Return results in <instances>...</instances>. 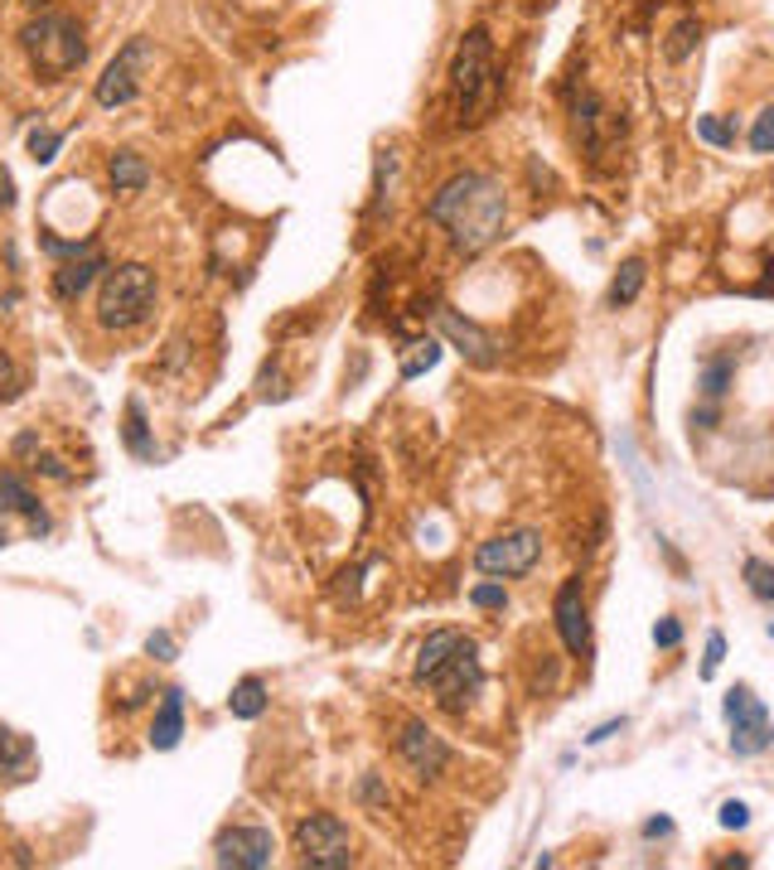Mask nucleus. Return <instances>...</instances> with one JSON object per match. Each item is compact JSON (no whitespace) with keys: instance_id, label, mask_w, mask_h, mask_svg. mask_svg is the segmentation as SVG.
<instances>
[{"instance_id":"nucleus-9","label":"nucleus","mask_w":774,"mask_h":870,"mask_svg":"<svg viewBox=\"0 0 774 870\" xmlns=\"http://www.w3.org/2000/svg\"><path fill=\"white\" fill-rule=\"evenodd\" d=\"M427 682H431L435 702H441L445 711H465L479 696V687H484V668H479V658H475V643L465 639V643L455 648V658H445V663L435 668Z\"/></svg>"},{"instance_id":"nucleus-3","label":"nucleus","mask_w":774,"mask_h":870,"mask_svg":"<svg viewBox=\"0 0 774 870\" xmlns=\"http://www.w3.org/2000/svg\"><path fill=\"white\" fill-rule=\"evenodd\" d=\"M155 310V272L141 262H121L107 266L102 286H97V324L107 334H126V329H141Z\"/></svg>"},{"instance_id":"nucleus-26","label":"nucleus","mask_w":774,"mask_h":870,"mask_svg":"<svg viewBox=\"0 0 774 870\" xmlns=\"http://www.w3.org/2000/svg\"><path fill=\"white\" fill-rule=\"evenodd\" d=\"M731 377H736V367L726 363V359L707 363V367H701V397H707V401H721L726 387H731Z\"/></svg>"},{"instance_id":"nucleus-21","label":"nucleus","mask_w":774,"mask_h":870,"mask_svg":"<svg viewBox=\"0 0 774 870\" xmlns=\"http://www.w3.org/2000/svg\"><path fill=\"white\" fill-rule=\"evenodd\" d=\"M121 436H126V450L136 460H151L155 455V440H151V426H145V407L136 397L126 401V426H121Z\"/></svg>"},{"instance_id":"nucleus-1","label":"nucleus","mask_w":774,"mask_h":870,"mask_svg":"<svg viewBox=\"0 0 774 870\" xmlns=\"http://www.w3.org/2000/svg\"><path fill=\"white\" fill-rule=\"evenodd\" d=\"M427 218L435 228L451 232L455 252L475 256V252L499 242V232L508 223V194H504V184L494 175H484V169H465V175H451L441 189L431 194Z\"/></svg>"},{"instance_id":"nucleus-2","label":"nucleus","mask_w":774,"mask_h":870,"mask_svg":"<svg viewBox=\"0 0 774 870\" xmlns=\"http://www.w3.org/2000/svg\"><path fill=\"white\" fill-rule=\"evenodd\" d=\"M451 102L460 126H479L499 107V68H494L489 30H469L451 58Z\"/></svg>"},{"instance_id":"nucleus-27","label":"nucleus","mask_w":774,"mask_h":870,"mask_svg":"<svg viewBox=\"0 0 774 870\" xmlns=\"http://www.w3.org/2000/svg\"><path fill=\"white\" fill-rule=\"evenodd\" d=\"M58 151H64V131H30V161L34 165H54Z\"/></svg>"},{"instance_id":"nucleus-31","label":"nucleus","mask_w":774,"mask_h":870,"mask_svg":"<svg viewBox=\"0 0 774 870\" xmlns=\"http://www.w3.org/2000/svg\"><path fill=\"white\" fill-rule=\"evenodd\" d=\"M145 653L155 658V663H175L179 658V643H175V634H165V629H155L151 639H145Z\"/></svg>"},{"instance_id":"nucleus-18","label":"nucleus","mask_w":774,"mask_h":870,"mask_svg":"<svg viewBox=\"0 0 774 870\" xmlns=\"http://www.w3.org/2000/svg\"><path fill=\"white\" fill-rule=\"evenodd\" d=\"M0 774L5 779H30L34 774V745L10 726H0Z\"/></svg>"},{"instance_id":"nucleus-17","label":"nucleus","mask_w":774,"mask_h":870,"mask_svg":"<svg viewBox=\"0 0 774 870\" xmlns=\"http://www.w3.org/2000/svg\"><path fill=\"white\" fill-rule=\"evenodd\" d=\"M460 643H465V634H460V629H435V634H427V643L417 648V668H411V672H417V682H427L431 672L445 663V658H455Z\"/></svg>"},{"instance_id":"nucleus-25","label":"nucleus","mask_w":774,"mask_h":870,"mask_svg":"<svg viewBox=\"0 0 774 870\" xmlns=\"http://www.w3.org/2000/svg\"><path fill=\"white\" fill-rule=\"evenodd\" d=\"M741 575H745L750 595H755V599H770V605H774V566H770V561L750 557L745 566H741Z\"/></svg>"},{"instance_id":"nucleus-43","label":"nucleus","mask_w":774,"mask_h":870,"mask_svg":"<svg viewBox=\"0 0 774 870\" xmlns=\"http://www.w3.org/2000/svg\"><path fill=\"white\" fill-rule=\"evenodd\" d=\"M770 639H774V624H770Z\"/></svg>"},{"instance_id":"nucleus-7","label":"nucleus","mask_w":774,"mask_h":870,"mask_svg":"<svg viewBox=\"0 0 774 870\" xmlns=\"http://www.w3.org/2000/svg\"><path fill=\"white\" fill-rule=\"evenodd\" d=\"M538 557H542V532L518 527V532H504V537L479 542L475 571L479 575H494V581H513V575H528L532 566H538Z\"/></svg>"},{"instance_id":"nucleus-35","label":"nucleus","mask_w":774,"mask_h":870,"mask_svg":"<svg viewBox=\"0 0 774 870\" xmlns=\"http://www.w3.org/2000/svg\"><path fill=\"white\" fill-rule=\"evenodd\" d=\"M653 643H659V648H677V643H683V624H677V619H659V624H653Z\"/></svg>"},{"instance_id":"nucleus-10","label":"nucleus","mask_w":774,"mask_h":870,"mask_svg":"<svg viewBox=\"0 0 774 870\" xmlns=\"http://www.w3.org/2000/svg\"><path fill=\"white\" fill-rule=\"evenodd\" d=\"M397 755L407 759V769L417 779H441L445 764H451V745H445L427 720H407L402 735H397Z\"/></svg>"},{"instance_id":"nucleus-36","label":"nucleus","mask_w":774,"mask_h":870,"mask_svg":"<svg viewBox=\"0 0 774 870\" xmlns=\"http://www.w3.org/2000/svg\"><path fill=\"white\" fill-rule=\"evenodd\" d=\"M34 470L48 474V480H58V484H68V480H73V470H68V464L58 460V455H34Z\"/></svg>"},{"instance_id":"nucleus-11","label":"nucleus","mask_w":774,"mask_h":870,"mask_svg":"<svg viewBox=\"0 0 774 870\" xmlns=\"http://www.w3.org/2000/svg\"><path fill=\"white\" fill-rule=\"evenodd\" d=\"M272 856H276V837L266 827H228L213 841V861L233 870H262L272 866Z\"/></svg>"},{"instance_id":"nucleus-24","label":"nucleus","mask_w":774,"mask_h":870,"mask_svg":"<svg viewBox=\"0 0 774 870\" xmlns=\"http://www.w3.org/2000/svg\"><path fill=\"white\" fill-rule=\"evenodd\" d=\"M411 353L402 359V383H411V377H421L427 367H435V359H441V344L435 339H417V344H407Z\"/></svg>"},{"instance_id":"nucleus-6","label":"nucleus","mask_w":774,"mask_h":870,"mask_svg":"<svg viewBox=\"0 0 774 870\" xmlns=\"http://www.w3.org/2000/svg\"><path fill=\"white\" fill-rule=\"evenodd\" d=\"M155 58V48H151V40L145 34H136V40H126L117 48V58L102 68V78H97V88H92V102L97 107H126V102H136V92H141V73H145V64Z\"/></svg>"},{"instance_id":"nucleus-41","label":"nucleus","mask_w":774,"mask_h":870,"mask_svg":"<svg viewBox=\"0 0 774 870\" xmlns=\"http://www.w3.org/2000/svg\"><path fill=\"white\" fill-rule=\"evenodd\" d=\"M5 513H10V508H5V504H0V547H5V542H10V527H5Z\"/></svg>"},{"instance_id":"nucleus-23","label":"nucleus","mask_w":774,"mask_h":870,"mask_svg":"<svg viewBox=\"0 0 774 870\" xmlns=\"http://www.w3.org/2000/svg\"><path fill=\"white\" fill-rule=\"evenodd\" d=\"M697 44H701V24L687 15V20H677L673 30H668V40H663V58H668V64H683V58L693 54Z\"/></svg>"},{"instance_id":"nucleus-28","label":"nucleus","mask_w":774,"mask_h":870,"mask_svg":"<svg viewBox=\"0 0 774 870\" xmlns=\"http://www.w3.org/2000/svg\"><path fill=\"white\" fill-rule=\"evenodd\" d=\"M697 136L707 145H736V117H697Z\"/></svg>"},{"instance_id":"nucleus-29","label":"nucleus","mask_w":774,"mask_h":870,"mask_svg":"<svg viewBox=\"0 0 774 870\" xmlns=\"http://www.w3.org/2000/svg\"><path fill=\"white\" fill-rule=\"evenodd\" d=\"M750 151L755 155H774V107L755 117V126H750Z\"/></svg>"},{"instance_id":"nucleus-15","label":"nucleus","mask_w":774,"mask_h":870,"mask_svg":"<svg viewBox=\"0 0 774 870\" xmlns=\"http://www.w3.org/2000/svg\"><path fill=\"white\" fill-rule=\"evenodd\" d=\"M0 504H5L10 513H24V522H30L34 537H48V532H54V522H48L40 494H34V488L24 484L15 470H0Z\"/></svg>"},{"instance_id":"nucleus-16","label":"nucleus","mask_w":774,"mask_h":870,"mask_svg":"<svg viewBox=\"0 0 774 870\" xmlns=\"http://www.w3.org/2000/svg\"><path fill=\"white\" fill-rule=\"evenodd\" d=\"M179 735H185V692L169 687L161 692V706H155L151 720V750H175Z\"/></svg>"},{"instance_id":"nucleus-39","label":"nucleus","mask_w":774,"mask_h":870,"mask_svg":"<svg viewBox=\"0 0 774 870\" xmlns=\"http://www.w3.org/2000/svg\"><path fill=\"white\" fill-rule=\"evenodd\" d=\"M668 832H673L668 817H649V823H644V837H668Z\"/></svg>"},{"instance_id":"nucleus-42","label":"nucleus","mask_w":774,"mask_h":870,"mask_svg":"<svg viewBox=\"0 0 774 870\" xmlns=\"http://www.w3.org/2000/svg\"><path fill=\"white\" fill-rule=\"evenodd\" d=\"M30 5H34V10H40V5H48V0H30Z\"/></svg>"},{"instance_id":"nucleus-14","label":"nucleus","mask_w":774,"mask_h":870,"mask_svg":"<svg viewBox=\"0 0 774 870\" xmlns=\"http://www.w3.org/2000/svg\"><path fill=\"white\" fill-rule=\"evenodd\" d=\"M97 276H107V256L97 252V247H92V252H82V256H68V262L54 272V296L64 300V305L82 300V290H88Z\"/></svg>"},{"instance_id":"nucleus-30","label":"nucleus","mask_w":774,"mask_h":870,"mask_svg":"<svg viewBox=\"0 0 774 870\" xmlns=\"http://www.w3.org/2000/svg\"><path fill=\"white\" fill-rule=\"evenodd\" d=\"M20 392H24V373L15 367V359L0 349V401H15Z\"/></svg>"},{"instance_id":"nucleus-34","label":"nucleus","mask_w":774,"mask_h":870,"mask_svg":"<svg viewBox=\"0 0 774 870\" xmlns=\"http://www.w3.org/2000/svg\"><path fill=\"white\" fill-rule=\"evenodd\" d=\"M717 823H721L726 832H741V827L750 823V807H745L741 799H731V803H721V817H717Z\"/></svg>"},{"instance_id":"nucleus-5","label":"nucleus","mask_w":774,"mask_h":870,"mask_svg":"<svg viewBox=\"0 0 774 870\" xmlns=\"http://www.w3.org/2000/svg\"><path fill=\"white\" fill-rule=\"evenodd\" d=\"M296 851L314 870H344L354 866V837L334 813H310L296 823Z\"/></svg>"},{"instance_id":"nucleus-4","label":"nucleus","mask_w":774,"mask_h":870,"mask_svg":"<svg viewBox=\"0 0 774 870\" xmlns=\"http://www.w3.org/2000/svg\"><path fill=\"white\" fill-rule=\"evenodd\" d=\"M20 44H24V54H30L34 73L48 78V82L68 78V73L82 68V58H88V40H82L78 20H68V15H40V20H30L20 30Z\"/></svg>"},{"instance_id":"nucleus-20","label":"nucleus","mask_w":774,"mask_h":870,"mask_svg":"<svg viewBox=\"0 0 774 870\" xmlns=\"http://www.w3.org/2000/svg\"><path fill=\"white\" fill-rule=\"evenodd\" d=\"M644 280H649V266L639 262V256H629L620 272H615V280H610V305H615V310H620V305H634L639 290H644Z\"/></svg>"},{"instance_id":"nucleus-33","label":"nucleus","mask_w":774,"mask_h":870,"mask_svg":"<svg viewBox=\"0 0 774 870\" xmlns=\"http://www.w3.org/2000/svg\"><path fill=\"white\" fill-rule=\"evenodd\" d=\"M721 658H726V639H721V634H707V658H701V682H711V678H717Z\"/></svg>"},{"instance_id":"nucleus-22","label":"nucleus","mask_w":774,"mask_h":870,"mask_svg":"<svg viewBox=\"0 0 774 870\" xmlns=\"http://www.w3.org/2000/svg\"><path fill=\"white\" fill-rule=\"evenodd\" d=\"M228 711H233L237 720H257L266 711V682L262 678H242L233 696H228Z\"/></svg>"},{"instance_id":"nucleus-19","label":"nucleus","mask_w":774,"mask_h":870,"mask_svg":"<svg viewBox=\"0 0 774 870\" xmlns=\"http://www.w3.org/2000/svg\"><path fill=\"white\" fill-rule=\"evenodd\" d=\"M107 175H112L117 194H141L145 184H151V165H145L136 151H117L112 165H107Z\"/></svg>"},{"instance_id":"nucleus-40","label":"nucleus","mask_w":774,"mask_h":870,"mask_svg":"<svg viewBox=\"0 0 774 870\" xmlns=\"http://www.w3.org/2000/svg\"><path fill=\"white\" fill-rule=\"evenodd\" d=\"M34 450H40V436H34V431L15 436V455H34Z\"/></svg>"},{"instance_id":"nucleus-32","label":"nucleus","mask_w":774,"mask_h":870,"mask_svg":"<svg viewBox=\"0 0 774 870\" xmlns=\"http://www.w3.org/2000/svg\"><path fill=\"white\" fill-rule=\"evenodd\" d=\"M469 605H475V609H504L508 591H504V585H475V591H469Z\"/></svg>"},{"instance_id":"nucleus-38","label":"nucleus","mask_w":774,"mask_h":870,"mask_svg":"<svg viewBox=\"0 0 774 870\" xmlns=\"http://www.w3.org/2000/svg\"><path fill=\"white\" fill-rule=\"evenodd\" d=\"M0 208H15V179L5 165H0Z\"/></svg>"},{"instance_id":"nucleus-13","label":"nucleus","mask_w":774,"mask_h":870,"mask_svg":"<svg viewBox=\"0 0 774 870\" xmlns=\"http://www.w3.org/2000/svg\"><path fill=\"white\" fill-rule=\"evenodd\" d=\"M435 324H441V334L451 339V344L465 353L475 367H494V363H499V344H494V334H484L475 320H460L455 310H435Z\"/></svg>"},{"instance_id":"nucleus-12","label":"nucleus","mask_w":774,"mask_h":870,"mask_svg":"<svg viewBox=\"0 0 774 870\" xmlns=\"http://www.w3.org/2000/svg\"><path fill=\"white\" fill-rule=\"evenodd\" d=\"M552 619H556V634H562L566 653L586 658L590 653V619H586V591H580V575H566V581H562L556 605H552Z\"/></svg>"},{"instance_id":"nucleus-8","label":"nucleus","mask_w":774,"mask_h":870,"mask_svg":"<svg viewBox=\"0 0 774 870\" xmlns=\"http://www.w3.org/2000/svg\"><path fill=\"white\" fill-rule=\"evenodd\" d=\"M726 720H731V750L736 755H765L774 745V720L765 702L745 687H731L726 692Z\"/></svg>"},{"instance_id":"nucleus-37","label":"nucleus","mask_w":774,"mask_h":870,"mask_svg":"<svg viewBox=\"0 0 774 870\" xmlns=\"http://www.w3.org/2000/svg\"><path fill=\"white\" fill-rule=\"evenodd\" d=\"M629 726V720L624 716H615V720H605V726H596V730H590L586 735V745H605V740H610V735H620Z\"/></svg>"}]
</instances>
